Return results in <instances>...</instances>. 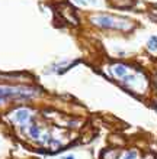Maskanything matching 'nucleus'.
Wrapping results in <instances>:
<instances>
[{"label":"nucleus","mask_w":157,"mask_h":159,"mask_svg":"<svg viewBox=\"0 0 157 159\" xmlns=\"http://www.w3.org/2000/svg\"><path fill=\"white\" fill-rule=\"evenodd\" d=\"M37 96L35 90L28 87H0V103L6 100H23Z\"/></svg>","instance_id":"f03ea898"},{"label":"nucleus","mask_w":157,"mask_h":159,"mask_svg":"<svg viewBox=\"0 0 157 159\" xmlns=\"http://www.w3.org/2000/svg\"><path fill=\"white\" fill-rule=\"evenodd\" d=\"M29 134H31V138L38 139L39 138V129H38V126H35V125L31 126V127H29Z\"/></svg>","instance_id":"39448f33"},{"label":"nucleus","mask_w":157,"mask_h":159,"mask_svg":"<svg viewBox=\"0 0 157 159\" xmlns=\"http://www.w3.org/2000/svg\"><path fill=\"white\" fill-rule=\"evenodd\" d=\"M79 4H83V6H86V4H89V3H92V4H95L96 3V0H76Z\"/></svg>","instance_id":"0eeeda50"},{"label":"nucleus","mask_w":157,"mask_h":159,"mask_svg":"<svg viewBox=\"0 0 157 159\" xmlns=\"http://www.w3.org/2000/svg\"><path fill=\"white\" fill-rule=\"evenodd\" d=\"M135 158H137V153H135V152H130V153H128V155L125 156L124 159H135Z\"/></svg>","instance_id":"6e6552de"},{"label":"nucleus","mask_w":157,"mask_h":159,"mask_svg":"<svg viewBox=\"0 0 157 159\" xmlns=\"http://www.w3.org/2000/svg\"><path fill=\"white\" fill-rule=\"evenodd\" d=\"M29 119V110L26 109H19L15 111V120L17 121V123H21V125H23L26 120Z\"/></svg>","instance_id":"7ed1b4c3"},{"label":"nucleus","mask_w":157,"mask_h":159,"mask_svg":"<svg viewBox=\"0 0 157 159\" xmlns=\"http://www.w3.org/2000/svg\"><path fill=\"white\" fill-rule=\"evenodd\" d=\"M90 22L99 28H105V29H118L124 32H130L134 29V23L128 19L114 15H106V13H98L90 17Z\"/></svg>","instance_id":"f257e3e1"},{"label":"nucleus","mask_w":157,"mask_h":159,"mask_svg":"<svg viewBox=\"0 0 157 159\" xmlns=\"http://www.w3.org/2000/svg\"><path fill=\"white\" fill-rule=\"evenodd\" d=\"M149 48H150V51H153V52H156V36H151V38H150Z\"/></svg>","instance_id":"423d86ee"},{"label":"nucleus","mask_w":157,"mask_h":159,"mask_svg":"<svg viewBox=\"0 0 157 159\" xmlns=\"http://www.w3.org/2000/svg\"><path fill=\"white\" fill-rule=\"evenodd\" d=\"M63 159H74V156H73V155H68V156H64Z\"/></svg>","instance_id":"1a4fd4ad"},{"label":"nucleus","mask_w":157,"mask_h":159,"mask_svg":"<svg viewBox=\"0 0 157 159\" xmlns=\"http://www.w3.org/2000/svg\"><path fill=\"white\" fill-rule=\"evenodd\" d=\"M114 74L119 78H122L128 74V68L124 64H116V65H114Z\"/></svg>","instance_id":"20e7f679"}]
</instances>
